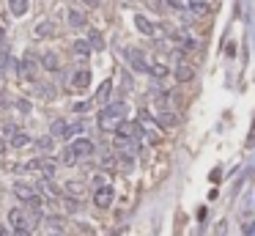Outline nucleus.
<instances>
[{
	"label": "nucleus",
	"mask_w": 255,
	"mask_h": 236,
	"mask_svg": "<svg viewBox=\"0 0 255 236\" xmlns=\"http://www.w3.org/2000/svg\"><path fill=\"white\" fill-rule=\"evenodd\" d=\"M126 116V105L124 102H113V105H102V113H99V126L104 132H115V126L124 121Z\"/></svg>",
	"instance_id": "f257e3e1"
},
{
	"label": "nucleus",
	"mask_w": 255,
	"mask_h": 236,
	"mask_svg": "<svg viewBox=\"0 0 255 236\" xmlns=\"http://www.w3.org/2000/svg\"><path fill=\"white\" fill-rule=\"evenodd\" d=\"M69 148L71 154H74V157H77V160H83V157H91V154L96 151V146H94V140H88V137H71L69 140Z\"/></svg>",
	"instance_id": "f03ea898"
},
{
	"label": "nucleus",
	"mask_w": 255,
	"mask_h": 236,
	"mask_svg": "<svg viewBox=\"0 0 255 236\" xmlns=\"http://www.w3.org/2000/svg\"><path fill=\"white\" fill-rule=\"evenodd\" d=\"M124 55H126V63H129L135 71H140V74H146V71H149V60H146V55H143L137 47H126Z\"/></svg>",
	"instance_id": "7ed1b4c3"
},
{
	"label": "nucleus",
	"mask_w": 255,
	"mask_h": 236,
	"mask_svg": "<svg viewBox=\"0 0 255 236\" xmlns=\"http://www.w3.org/2000/svg\"><path fill=\"white\" fill-rule=\"evenodd\" d=\"M33 71H36V58L30 53H25L17 63V77L22 83H28V80H33Z\"/></svg>",
	"instance_id": "20e7f679"
},
{
	"label": "nucleus",
	"mask_w": 255,
	"mask_h": 236,
	"mask_svg": "<svg viewBox=\"0 0 255 236\" xmlns=\"http://www.w3.org/2000/svg\"><path fill=\"white\" fill-rule=\"evenodd\" d=\"M113 198H115V189L110 187V184H102V187L94 189V203L99 209H107L110 203H113Z\"/></svg>",
	"instance_id": "39448f33"
},
{
	"label": "nucleus",
	"mask_w": 255,
	"mask_h": 236,
	"mask_svg": "<svg viewBox=\"0 0 255 236\" xmlns=\"http://www.w3.org/2000/svg\"><path fill=\"white\" fill-rule=\"evenodd\" d=\"M14 195H17V201L28 203V201H33L36 195H39V189H36L33 184H25V181H17V184H14Z\"/></svg>",
	"instance_id": "423d86ee"
},
{
	"label": "nucleus",
	"mask_w": 255,
	"mask_h": 236,
	"mask_svg": "<svg viewBox=\"0 0 255 236\" xmlns=\"http://www.w3.org/2000/svg\"><path fill=\"white\" fill-rule=\"evenodd\" d=\"M88 85H91V71H88V69H77L74 74H71V88L85 91Z\"/></svg>",
	"instance_id": "0eeeda50"
},
{
	"label": "nucleus",
	"mask_w": 255,
	"mask_h": 236,
	"mask_svg": "<svg viewBox=\"0 0 255 236\" xmlns=\"http://www.w3.org/2000/svg\"><path fill=\"white\" fill-rule=\"evenodd\" d=\"M110 91H113V80H104V83L99 85V91H96V96L91 102L94 105H107L110 102Z\"/></svg>",
	"instance_id": "6e6552de"
},
{
	"label": "nucleus",
	"mask_w": 255,
	"mask_h": 236,
	"mask_svg": "<svg viewBox=\"0 0 255 236\" xmlns=\"http://www.w3.org/2000/svg\"><path fill=\"white\" fill-rule=\"evenodd\" d=\"M52 33H55V22H52V19H44V22H39V25L33 28V36H36V39H50Z\"/></svg>",
	"instance_id": "1a4fd4ad"
},
{
	"label": "nucleus",
	"mask_w": 255,
	"mask_h": 236,
	"mask_svg": "<svg viewBox=\"0 0 255 236\" xmlns=\"http://www.w3.org/2000/svg\"><path fill=\"white\" fill-rule=\"evenodd\" d=\"M135 28L140 30L143 36H156V25H151L143 14H135Z\"/></svg>",
	"instance_id": "9d476101"
},
{
	"label": "nucleus",
	"mask_w": 255,
	"mask_h": 236,
	"mask_svg": "<svg viewBox=\"0 0 255 236\" xmlns=\"http://www.w3.org/2000/svg\"><path fill=\"white\" fill-rule=\"evenodd\" d=\"M8 225H11V228H22V225H28V214H25L22 209H11V212H8Z\"/></svg>",
	"instance_id": "9b49d317"
},
{
	"label": "nucleus",
	"mask_w": 255,
	"mask_h": 236,
	"mask_svg": "<svg viewBox=\"0 0 255 236\" xmlns=\"http://www.w3.org/2000/svg\"><path fill=\"white\" fill-rule=\"evenodd\" d=\"M173 74H176V80H178V83H190L192 77H195V69H192V66H187V63H178Z\"/></svg>",
	"instance_id": "f8f14e48"
},
{
	"label": "nucleus",
	"mask_w": 255,
	"mask_h": 236,
	"mask_svg": "<svg viewBox=\"0 0 255 236\" xmlns=\"http://www.w3.org/2000/svg\"><path fill=\"white\" fill-rule=\"evenodd\" d=\"M30 8V0H8V11L14 14V17H25Z\"/></svg>",
	"instance_id": "ddd939ff"
},
{
	"label": "nucleus",
	"mask_w": 255,
	"mask_h": 236,
	"mask_svg": "<svg viewBox=\"0 0 255 236\" xmlns=\"http://www.w3.org/2000/svg\"><path fill=\"white\" fill-rule=\"evenodd\" d=\"M156 124L165 126V129H170V126L178 124V116H176V113H170V110H162L159 116H156Z\"/></svg>",
	"instance_id": "4468645a"
},
{
	"label": "nucleus",
	"mask_w": 255,
	"mask_h": 236,
	"mask_svg": "<svg viewBox=\"0 0 255 236\" xmlns=\"http://www.w3.org/2000/svg\"><path fill=\"white\" fill-rule=\"evenodd\" d=\"M83 132H85V124H83V121H74V124H66L63 140H71V137H80Z\"/></svg>",
	"instance_id": "2eb2a0df"
},
{
	"label": "nucleus",
	"mask_w": 255,
	"mask_h": 236,
	"mask_svg": "<svg viewBox=\"0 0 255 236\" xmlns=\"http://www.w3.org/2000/svg\"><path fill=\"white\" fill-rule=\"evenodd\" d=\"M187 11H192L195 17H206V14L211 11V8H208L206 0H190V8H187Z\"/></svg>",
	"instance_id": "dca6fc26"
},
{
	"label": "nucleus",
	"mask_w": 255,
	"mask_h": 236,
	"mask_svg": "<svg viewBox=\"0 0 255 236\" xmlns=\"http://www.w3.org/2000/svg\"><path fill=\"white\" fill-rule=\"evenodd\" d=\"M149 74L154 77V80H165V77L170 74V69H167L165 63H159V60H156V63H149Z\"/></svg>",
	"instance_id": "f3484780"
},
{
	"label": "nucleus",
	"mask_w": 255,
	"mask_h": 236,
	"mask_svg": "<svg viewBox=\"0 0 255 236\" xmlns=\"http://www.w3.org/2000/svg\"><path fill=\"white\" fill-rule=\"evenodd\" d=\"M69 25H71V28H85L88 19H85V14L80 11V8H71V11H69Z\"/></svg>",
	"instance_id": "a211bd4d"
},
{
	"label": "nucleus",
	"mask_w": 255,
	"mask_h": 236,
	"mask_svg": "<svg viewBox=\"0 0 255 236\" xmlns=\"http://www.w3.org/2000/svg\"><path fill=\"white\" fill-rule=\"evenodd\" d=\"M42 66H44L47 71H58V69H60L58 55H55V53H44V55H42Z\"/></svg>",
	"instance_id": "6ab92c4d"
},
{
	"label": "nucleus",
	"mask_w": 255,
	"mask_h": 236,
	"mask_svg": "<svg viewBox=\"0 0 255 236\" xmlns=\"http://www.w3.org/2000/svg\"><path fill=\"white\" fill-rule=\"evenodd\" d=\"M85 42H88L91 50H104V39H102V33H99V30H94V28L88 30V39H85Z\"/></svg>",
	"instance_id": "aec40b11"
},
{
	"label": "nucleus",
	"mask_w": 255,
	"mask_h": 236,
	"mask_svg": "<svg viewBox=\"0 0 255 236\" xmlns=\"http://www.w3.org/2000/svg\"><path fill=\"white\" fill-rule=\"evenodd\" d=\"M33 143V137L28 135V132H14L11 135V146L14 148H25V146H30Z\"/></svg>",
	"instance_id": "412c9836"
},
{
	"label": "nucleus",
	"mask_w": 255,
	"mask_h": 236,
	"mask_svg": "<svg viewBox=\"0 0 255 236\" xmlns=\"http://www.w3.org/2000/svg\"><path fill=\"white\" fill-rule=\"evenodd\" d=\"M39 171H42V176L52 178L55 171H58V165H55V160H39Z\"/></svg>",
	"instance_id": "4be33fe9"
},
{
	"label": "nucleus",
	"mask_w": 255,
	"mask_h": 236,
	"mask_svg": "<svg viewBox=\"0 0 255 236\" xmlns=\"http://www.w3.org/2000/svg\"><path fill=\"white\" fill-rule=\"evenodd\" d=\"M74 53H77V58H80V60H85V58L91 55L88 42H85V39H77V42H74Z\"/></svg>",
	"instance_id": "5701e85b"
},
{
	"label": "nucleus",
	"mask_w": 255,
	"mask_h": 236,
	"mask_svg": "<svg viewBox=\"0 0 255 236\" xmlns=\"http://www.w3.org/2000/svg\"><path fill=\"white\" fill-rule=\"evenodd\" d=\"M52 146H55V137L52 135H44V137H39V140H36V148H39V151H52Z\"/></svg>",
	"instance_id": "b1692460"
},
{
	"label": "nucleus",
	"mask_w": 255,
	"mask_h": 236,
	"mask_svg": "<svg viewBox=\"0 0 255 236\" xmlns=\"http://www.w3.org/2000/svg\"><path fill=\"white\" fill-rule=\"evenodd\" d=\"M63 132H66V121H63V118L52 121V126H50V135H52V137H63Z\"/></svg>",
	"instance_id": "393cba45"
},
{
	"label": "nucleus",
	"mask_w": 255,
	"mask_h": 236,
	"mask_svg": "<svg viewBox=\"0 0 255 236\" xmlns=\"http://www.w3.org/2000/svg\"><path fill=\"white\" fill-rule=\"evenodd\" d=\"M11 66V55L6 53V50H0V77H3V71Z\"/></svg>",
	"instance_id": "a878e982"
},
{
	"label": "nucleus",
	"mask_w": 255,
	"mask_h": 236,
	"mask_svg": "<svg viewBox=\"0 0 255 236\" xmlns=\"http://www.w3.org/2000/svg\"><path fill=\"white\" fill-rule=\"evenodd\" d=\"M66 195H74V198H77L80 192H83V187H80V184H74V181H66Z\"/></svg>",
	"instance_id": "bb28decb"
},
{
	"label": "nucleus",
	"mask_w": 255,
	"mask_h": 236,
	"mask_svg": "<svg viewBox=\"0 0 255 236\" xmlns=\"http://www.w3.org/2000/svg\"><path fill=\"white\" fill-rule=\"evenodd\" d=\"M63 209H66V212H77V209H80V201H77V198H74V201H71V198H63Z\"/></svg>",
	"instance_id": "cd10ccee"
},
{
	"label": "nucleus",
	"mask_w": 255,
	"mask_h": 236,
	"mask_svg": "<svg viewBox=\"0 0 255 236\" xmlns=\"http://www.w3.org/2000/svg\"><path fill=\"white\" fill-rule=\"evenodd\" d=\"M167 3H170L173 8H178V11H187V8H190V0H167Z\"/></svg>",
	"instance_id": "c85d7f7f"
},
{
	"label": "nucleus",
	"mask_w": 255,
	"mask_h": 236,
	"mask_svg": "<svg viewBox=\"0 0 255 236\" xmlns=\"http://www.w3.org/2000/svg\"><path fill=\"white\" fill-rule=\"evenodd\" d=\"M91 105H94V102H77V105H74V110H77V113H85V110H91Z\"/></svg>",
	"instance_id": "c756f323"
},
{
	"label": "nucleus",
	"mask_w": 255,
	"mask_h": 236,
	"mask_svg": "<svg viewBox=\"0 0 255 236\" xmlns=\"http://www.w3.org/2000/svg\"><path fill=\"white\" fill-rule=\"evenodd\" d=\"M11 236H30V228H28V225H22V228H14Z\"/></svg>",
	"instance_id": "7c9ffc66"
},
{
	"label": "nucleus",
	"mask_w": 255,
	"mask_h": 236,
	"mask_svg": "<svg viewBox=\"0 0 255 236\" xmlns=\"http://www.w3.org/2000/svg\"><path fill=\"white\" fill-rule=\"evenodd\" d=\"M19 110H22V113H30V105H28V99H19Z\"/></svg>",
	"instance_id": "2f4dec72"
},
{
	"label": "nucleus",
	"mask_w": 255,
	"mask_h": 236,
	"mask_svg": "<svg viewBox=\"0 0 255 236\" xmlns=\"http://www.w3.org/2000/svg\"><path fill=\"white\" fill-rule=\"evenodd\" d=\"M0 236H8V228H6V225H0Z\"/></svg>",
	"instance_id": "473e14b6"
},
{
	"label": "nucleus",
	"mask_w": 255,
	"mask_h": 236,
	"mask_svg": "<svg viewBox=\"0 0 255 236\" xmlns=\"http://www.w3.org/2000/svg\"><path fill=\"white\" fill-rule=\"evenodd\" d=\"M3 36H6V28H3V25H0V44H3Z\"/></svg>",
	"instance_id": "72a5a7b5"
},
{
	"label": "nucleus",
	"mask_w": 255,
	"mask_h": 236,
	"mask_svg": "<svg viewBox=\"0 0 255 236\" xmlns=\"http://www.w3.org/2000/svg\"><path fill=\"white\" fill-rule=\"evenodd\" d=\"M3 148H6V146H3V140H0V151H3Z\"/></svg>",
	"instance_id": "f704fd0d"
}]
</instances>
